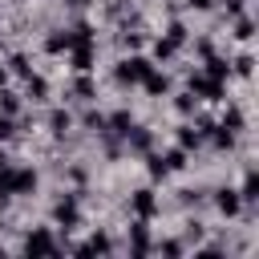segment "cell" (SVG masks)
<instances>
[{
	"label": "cell",
	"instance_id": "1",
	"mask_svg": "<svg viewBox=\"0 0 259 259\" xmlns=\"http://www.w3.org/2000/svg\"><path fill=\"white\" fill-rule=\"evenodd\" d=\"M32 182H36L32 170H8V166H0V194H24Z\"/></svg>",
	"mask_w": 259,
	"mask_h": 259
},
{
	"label": "cell",
	"instance_id": "2",
	"mask_svg": "<svg viewBox=\"0 0 259 259\" xmlns=\"http://www.w3.org/2000/svg\"><path fill=\"white\" fill-rule=\"evenodd\" d=\"M146 73H150V65H146L142 57H130V61H125V65L117 69V77H121V81H142Z\"/></svg>",
	"mask_w": 259,
	"mask_h": 259
},
{
	"label": "cell",
	"instance_id": "3",
	"mask_svg": "<svg viewBox=\"0 0 259 259\" xmlns=\"http://www.w3.org/2000/svg\"><path fill=\"white\" fill-rule=\"evenodd\" d=\"M219 210H223V214H235V210H239V194H235V190H223V194H219Z\"/></svg>",
	"mask_w": 259,
	"mask_h": 259
},
{
	"label": "cell",
	"instance_id": "4",
	"mask_svg": "<svg viewBox=\"0 0 259 259\" xmlns=\"http://www.w3.org/2000/svg\"><path fill=\"white\" fill-rule=\"evenodd\" d=\"M57 223L73 227V223H77V206H73V202H61V206H57Z\"/></svg>",
	"mask_w": 259,
	"mask_h": 259
},
{
	"label": "cell",
	"instance_id": "5",
	"mask_svg": "<svg viewBox=\"0 0 259 259\" xmlns=\"http://www.w3.org/2000/svg\"><path fill=\"white\" fill-rule=\"evenodd\" d=\"M24 247H28V251H53V239H49V235H28Z\"/></svg>",
	"mask_w": 259,
	"mask_h": 259
},
{
	"label": "cell",
	"instance_id": "6",
	"mask_svg": "<svg viewBox=\"0 0 259 259\" xmlns=\"http://www.w3.org/2000/svg\"><path fill=\"white\" fill-rule=\"evenodd\" d=\"M134 210H138V214H150V210H154V198H150V190H142V194L134 198Z\"/></svg>",
	"mask_w": 259,
	"mask_h": 259
},
{
	"label": "cell",
	"instance_id": "7",
	"mask_svg": "<svg viewBox=\"0 0 259 259\" xmlns=\"http://www.w3.org/2000/svg\"><path fill=\"white\" fill-rule=\"evenodd\" d=\"M89 61H93V53H89V45H81V49L73 53V65H77V69H89Z\"/></svg>",
	"mask_w": 259,
	"mask_h": 259
},
{
	"label": "cell",
	"instance_id": "8",
	"mask_svg": "<svg viewBox=\"0 0 259 259\" xmlns=\"http://www.w3.org/2000/svg\"><path fill=\"white\" fill-rule=\"evenodd\" d=\"M0 138H12V121L8 117H0Z\"/></svg>",
	"mask_w": 259,
	"mask_h": 259
},
{
	"label": "cell",
	"instance_id": "9",
	"mask_svg": "<svg viewBox=\"0 0 259 259\" xmlns=\"http://www.w3.org/2000/svg\"><path fill=\"white\" fill-rule=\"evenodd\" d=\"M190 4H194V8H206V4H210V0H190Z\"/></svg>",
	"mask_w": 259,
	"mask_h": 259
},
{
	"label": "cell",
	"instance_id": "10",
	"mask_svg": "<svg viewBox=\"0 0 259 259\" xmlns=\"http://www.w3.org/2000/svg\"><path fill=\"white\" fill-rule=\"evenodd\" d=\"M0 81H4V69H0Z\"/></svg>",
	"mask_w": 259,
	"mask_h": 259
}]
</instances>
